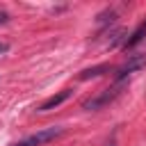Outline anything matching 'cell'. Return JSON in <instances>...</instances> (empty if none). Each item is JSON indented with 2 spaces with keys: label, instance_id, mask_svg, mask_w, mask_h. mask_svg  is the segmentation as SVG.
I'll list each match as a JSON object with an SVG mask.
<instances>
[{
  "label": "cell",
  "instance_id": "1",
  "mask_svg": "<svg viewBox=\"0 0 146 146\" xmlns=\"http://www.w3.org/2000/svg\"><path fill=\"white\" fill-rule=\"evenodd\" d=\"M121 89H123V82H114V87L105 89V94H100V96H96V98L84 100V103H82V107H84V110H98V107L107 105L110 100H114V98L119 96V91H121Z\"/></svg>",
  "mask_w": 146,
  "mask_h": 146
},
{
  "label": "cell",
  "instance_id": "3",
  "mask_svg": "<svg viewBox=\"0 0 146 146\" xmlns=\"http://www.w3.org/2000/svg\"><path fill=\"white\" fill-rule=\"evenodd\" d=\"M146 64V55H135V57H130L119 71H116V82H123L130 73H135V71H139L141 66Z\"/></svg>",
  "mask_w": 146,
  "mask_h": 146
},
{
  "label": "cell",
  "instance_id": "8",
  "mask_svg": "<svg viewBox=\"0 0 146 146\" xmlns=\"http://www.w3.org/2000/svg\"><path fill=\"white\" fill-rule=\"evenodd\" d=\"M2 50H7V46H5V43H0V52H2Z\"/></svg>",
  "mask_w": 146,
  "mask_h": 146
},
{
  "label": "cell",
  "instance_id": "2",
  "mask_svg": "<svg viewBox=\"0 0 146 146\" xmlns=\"http://www.w3.org/2000/svg\"><path fill=\"white\" fill-rule=\"evenodd\" d=\"M62 132H64V128H46V130H41V132H36V135L23 139V146H39V144L52 141V139H57Z\"/></svg>",
  "mask_w": 146,
  "mask_h": 146
},
{
  "label": "cell",
  "instance_id": "6",
  "mask_svg": "<svg viewBox=\"0 0 146 146\" xmlns=\"http://www.w3.org/2000/svg\"><path fill=\"white\" fill-rule=\"evenodd\" d=\"M105 71H110V66H107V64H98V66H94V68H84V71L80 73V80H89V78H98V75H103Z\"/></svg>",
  "mask_w": 146,
  "mask_h": 146
},
{
  "label": "cell",
  "instance_id": "10",
  "mask_svg": "<svg viewBox=\"0 0 146 146\" xmlns=\"http://www.w3.org/2000/svg\"><path fill=\"white\" fill-rule=\"evenodd\" d=\"M14 146H23V141H21V144H14Z\"/></svg>",
  "mask_w": 146,
  "mask_h": 146
},
{
  "label": "cell",
  "instance_id": "5",
  "mask_svg": "<svg viewBox=\"0 0 146 146\" xmlns=\"http://www.w3.org/2000/svg\"><path fill=\"white\" fill-rule=\"evenodd\" d=\"M144 36H146V21H144V23H141V25H139V27H137V30H135V32H132V34H130V36H128L125 41H123V48L128 50V48L137 46V43H139V41H141Z\"/></svg>",
  "mask_w": 146,
  "mask_h": 146
},
{
  "label": "cell",
  "instance_id": "4",
  "mask_svg": "<svg viewBox=\"0 0 146 146\" xmlns=\"http://www.w3.org/2000/svg\"><path fill=\"white\" fill-rule=\"evenodd\" d=\"M68 96H71V89H64V91H59V94L46 98V100L39 105V112H48V110H52V107H59L64 100H68Z\"/></svg>",
  "mask_w": 146,
  "mask_h": 146
},
{
  "label": "cell",
  "instance_id": "7",
  "mask_svg": "<svg viewBox=\"0 0 146 146\" xmlns=\"http://www.w3.org/2000/svg\"><path fill=\"white\" fill-rule=\"evenodd\" d=\"M9 21V14L7 11H0V23H7Z\"/></svg>",
  "mask_w": 146,
  "mask_h": 146
},
{
  "label": "cell",
  "instance_id": "9",
  "mask_svg": "<svg viewBox=\"0 0 146 146\" xmlns=\"http://www.w3.org/2000/svg\"><path fill=\"white\" fill-rule=\"evenodd\" d=\"M107 146H116V141H114V139H112V141H110V144H107Z\"/></svg>",
  "mask_w": 146,
  "mask_h": 146
}]
</instances>
